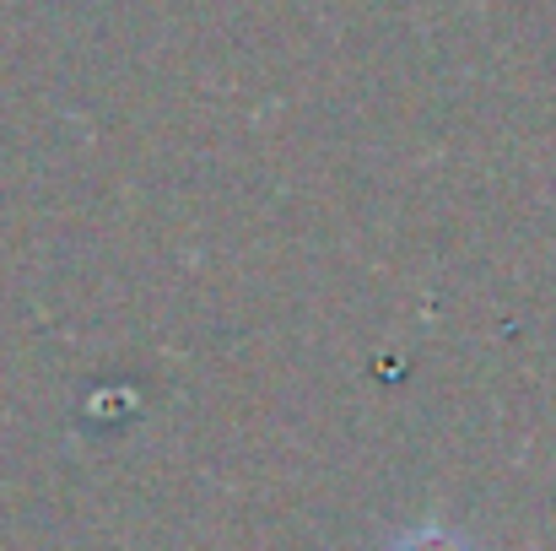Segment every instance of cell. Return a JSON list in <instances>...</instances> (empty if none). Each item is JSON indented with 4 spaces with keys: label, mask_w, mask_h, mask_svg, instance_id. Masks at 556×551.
Segmentation results:
<instances>
[{
    "label": "cell",
    "mask_w": 556,
    "mask_h": 551,
    "mask_svg": "<svg viewBox=\"0 0 556 551\" xmlns=\"http://www.w3.org/2000/svg\"><path fill=\"white\" fill-rule=\"evenodd\" d=\"M389 551H476V547H470L465 536L443 530V525H421V530H405Z\"/></svg>",
    "instance_id": "cell-1"
}]
</instances>
